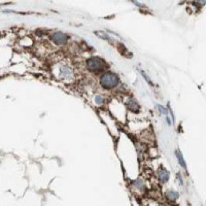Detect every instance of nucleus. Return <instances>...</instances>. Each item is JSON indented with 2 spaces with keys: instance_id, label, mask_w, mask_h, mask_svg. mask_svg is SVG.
<instances>
[{
  "instance_id": "9",
  "label": "nucleus",
  "mask_w": 206,
  "mask_h": 206,
  "mask_svg": "<svg viewBox=\"0 0 206 206\" xmlns=\"http://www.w3.org/2000/svg\"><path fill=\"white\" fill-rule=\"evenodd\" d=\"M166 197H167L170 201H175L178 198V193L174 192V191H168V192L166 193Z\"/></svg>"
},
{
  "instance_id": "4",
  "label": "nucleus",
  "mask_w": 206,
  "mask_h": 206,
  "mask_svg": "<svg viewBox=\"0 0 206 206\" xmlns=\"http://www.w3.org/2000/svg\"><path fill=\"white\" fill-rule=\"evenodd\" d=\"M158 176H159V179H160L161 183H166L169 179V172L166 170L165 168L160 167L158 171Z\"/></svg>"
},
{
  "instance_id": "8",
  "label": "nucleus",
  "mask_w": 206,
  "mask_h": 206,
  "mask_svg": "<svg viewBox=\"0 0 206 206\" xmlns=\"http://www.w3.org/2000/svg\"><path fill=\"white\" fill-rule=\"evenodd\" d=\"M94 33L96 34V35H97L99 38L104 39V40H107V41H110V42H111V41H112L111 39H110V37H109V35H108V34H107L106 32H104V31H95Z\"/></svg>"
},
{
  "instance_id": "10",
  "label": "nucleus",
  "mask_w": 206,
  "mask_h": 206,
  "mask_svg": "<svg viewBox=\"0 0 206 206\" xmlns=\"http://www.w3.org/2000/svg\"><path fill=\"white\" fill-rule=\"evenodd\" d=\"M139 72H140V73H141V75H142V76H143V77H144V80H146V82H148V84H149V85H151V86H153V83H151V80H149L148 75V74H146V73H145V72H144V71H143V70L139 69Z\"/></svg>"
},
{
  "instance_id": "1",
  "label": "nucleus",
  "mask_w": 206,
  "mask_h": 206,
  "mask_svg": "<svg viewBox=\"0 0 206 206\" xmlns=\"http://www.w3.org/2000/svg\"><path fill=\"white\" fill-rule=\"evenodd\" d=\"M100 84L105 89H112L119 84V77L111 72H106L100 78Z\"/></svg>"
},
{
  "instance_id": "11",
  "label": "nucleus",
  "mask_w": 206,
  "mask_h": 206,
  "mask_svg": "<svg viewBox=\"0 0 206 206\" xmlns=\"http://www.w3.org/2000/svg\"><path fill=\"white\" fill-rule=\"evenodd\" d=\"M157 108H158V110L160 111V114H164V116L167 117L168 112H167V109H166L165 107L161 106V105H157Z\"/></svg>"
},
{
  "instance_id": "7",
  "label": "nucleus",
  "mask_w": 206,
  "mask_h": 206,
  "mask_svg": "<svg viewBox=\"0 0 206 206\" xmlns=\"http://www.w3.org/2000/svg\"><path fill=\"white\" fill-rule=\"evenodd\" d=\"M175 156H176V158H177V161H178V163L180 164L181 167L185 169V170H187V164H186L185 160H183V154H181L180 151H175Z\"/></svg>"
},
{
  "instance_id": "6",
  "label": "nucleus",
  "mask_w": 206,
  "mask_h": 206,
  "mask_svg": "<svg viewBox=\"0 0 206 206\" xmlns=\"http://www.w3.org/2000/svg\"><path fill=\"white\" fill-rule=\"evenodd\" d=\"M128 108L131 110V111H134V112H136V111H138L139 110V104L137 103L136 100H134V99H129L128 100Z\"/></svg>"
},
{
  "instance_id": "13",
  "label": "nucleus",
  "mask_w": 206,
  "mask_h": 206,
  "mask_svg": "<svg viewBox=\"0 0 206 206\" xmlns=\"http://www.w3.org/2000/svg\"><path fill=\"white\" fill-rule=\"evenodd\" d=\"M135 185H136V187L138 188V189H143L144 187H143V183H142V181L140 180V179H138L137 181H135Z\"/></svg>"
},
{
  "instance_id": "5",
  "label": "nucleus",
  "mask_w": 206,
  "mask_h": 206,
  "mask_svg": "<svg viewBox=\"0 0 206 206\" xmlns=\"http://www.w3.org/2000/svg\"><path fill=\"white\" fill-rule=\"evenodd\" d=\"M60 71H61V76L64 78H72L73 76L72 70L69 67H67V66H63Z\"/></svg>"
},
{
  "instance_id": "12",
  "label": "nucleus",
  "mask_w": 206,
  "mask_h": 206,
  "mask_svg": "<svg viewBox=\"0 0 206 206\" xmlns=\"http://www.w3.org/2000/svg\"><path fill=\"white\" fill-rule=\"evenodd\" d=\"M103 101H104V99H103V97H101L100 95H97V96L95 97V102H96L98 105H101Z\"/></svg>"
},
{
  "instance_id": "3",
  "label": "nucleus",
  "mask_w": 206,
  "mask_h": 206,
  "mask_svg": "<svg viewBox=\"0 0 206 206\" xmlns=\"http://www.w3.org/2000/svg\"><path fill=\"white\" fill-rule=\"evenodd\" d=\"M52 39H53V41L56 43V45H63L67 42L68 36L62 32H55L53 34V36H52Z\"/></svg>"
},
{
  "instance_id": "2",
  "label": "nucleus",
  "mask_w": 206,
  "mask_h": 206,
  "mask_svg": "<svg viewBox=\"0 0 206 206\" xmlns=\"http://www.w3.org/2000/svg\"><path fill=\"white\" fill-rule=\"evenodd\" d=\"M87 67L92 72H99L104 67V62L100 58L93 57L87 61Z\"/></svg>"
}]
</instances>
